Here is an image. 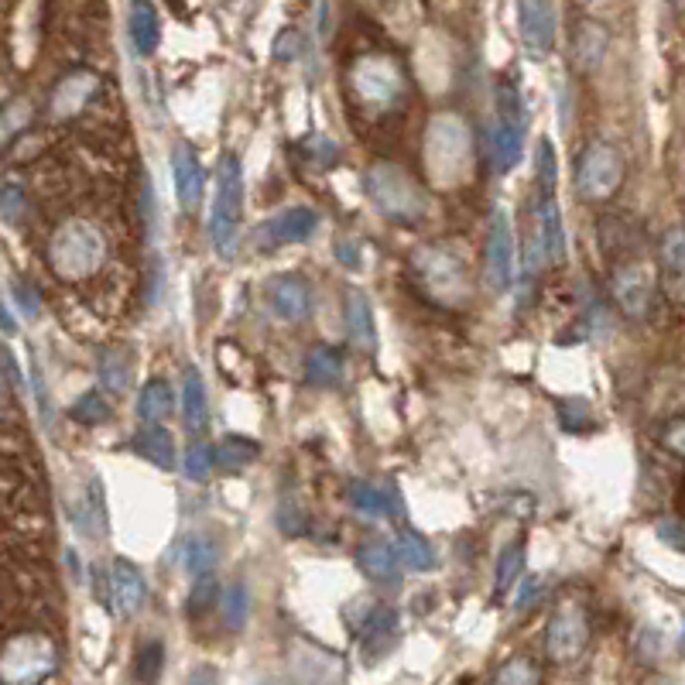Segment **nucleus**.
<instances>
[{
    "label": "nucleus",
    "mask_w": 685,
    "mask_h": 685,
    "mask_svg": "<svg viewBox=\"0 0 685 685\" xmlns=\"http://www.w3.org/2000/svg\"><path fill=\"white\" fill-rule=\"evenodd\" d=\"M470 161H473V137L470 127L452 117V113H439L425 131V176L433 179L436 189H452L470 179Z\"/></svg>",
    "instance_id": "f257e3e1"
},
{
    "label": "nucleus",
    "mask_w": 685,
    "mask_h": 685,
    "mask_svg": "<svg viewBox=\"0 0 685 685\" xmlns=\"http://www.w3.org/2000/svg\"><path fill=\"white\" fill-rule=\"evenodd\" d=\"M412 271H415L418 289L436 305L463 308L473 299V278H470L467 265L442 244L418 247L412 254Z\"/></svg>",
    "instance_id": "f03ea898"
},
{
    "label": "nucleus",
    "mask_w": 685,
    "mask_h": 685,
    "mask_svg": "<svg viewBox=\"0 0 685 685\" xmlns=\"http://www.w3.org/2000/svg\"><path fill=\"white\" fill-rule=\"evenodd\" d=\"M363 189L388 220L394 223H422L428 213V195L418 182L394 161H374L363 171Z\"/></svg>",
    "instance_id": "7ed1b4c3"
},
{
    "label": "nucleus",
    "mask_w": 685,
    "mask_h": 685,
    "mask_svg": "<svg viewBox=\"0 0 685 685\" xmlns=\"http://www.w3.org/2000/svg\"><path fill=\"white\" fill-rule=\"evenodd\" d=\"M240 226H244V168H240V158L231 151L220 158L213 210H210V237L220 257L237 254Z\"/></svg>",
    "instance_id": "20e7f679"
},
{
    "label": "nucleus",
    "mask_w": 685,
    "mask_h": 685,
    "mask_svg": "<svg viewBox=\"0 0 685 685\" xmlns=\"http://www.w3.org/2000/svg\"><path fill=\"white\" fill-rule=\"evenodd\" d=\"M103 261H106V240L93 223H82V220L63 223L48 244V265L66 281L97 274Z\"/></svg>",
    "instance_id": "39448f33"
},
{
    "label": "nucleus",
    "mask_w": 685,
    "mask_h": 685,
    "mask_svg": "<svg viewBox=\"0 0 685 685\" xmlns=\"http://www.w3.org/2000/svg\"><path fill=\"white\" fill-rule=\"evenodd\" d=\"M525 134H528V121H525L521 93L514 90L510 82H501L497 86V113H494V124L487 131L491 165H494L497 176H510V171L521 165Z\"/></svg>",
    "instance_id": "423d86ee"
},
{
    "label": "nucleus",
    "mask_w": 685,
    "mask_h": 685,
    "mask_svg": "<svg viewBox=\"0 0 685 685\" xmlns=\"http://www.w3.org/2000/svg\"><path fill=\"white\" fill-rule=\"evenodd\" d=\"M350 86L363 106L388 113L391 106L402 103L408 90V76L391 55H363L350 69Z\"/></svg>",
    "instance_id": "0eeeda50"
},
{
    "label": "nucleus",
    "mask_w": 685,
    "mask_h": 685,
    "mask_svg": "<svg viewBox=\"0 0 685 685\" xmlns=\"http://www.w3.org/2000/svg\"><path fill=\"white\" fill-rule=\"evenodd\" d=\"M59 665V651L45 635H14L4 648H0V678L27 685L42 682Z\"/></svg>",
    "instance_id": "6e6552de"
},
{
    "label": "nucleus",
    "mask_w": 685,
    "mask_h": 685,
    "mask_svg": "<svg viewBox=\"0 0 685 685\" xmlns=\"http://www.w3.org/2000/svg\"><path fill=\"white\" fill-rule=\"evenodd\" d=\"M624 176H627L624 155L617 145H610V141H593L576 161V189L583 199H589V203H604V199H610L624 186Z\"/></svg>",
    "instance_id": "1a4fd4ad"
},
{
    "label": "nucleus",
    "mask_w": 685,
    "mask_h": 685,
    "mask_svg": "<svg viewBox=\"0 0 685 685\" xmlns=\"http://www.w3.org/2000/svg\"><path fill=\"white\" fill-rule=\"evenodd\" d=\"M593 624L589 614L580 599H562L555 607L549 631H546V654L552 665H573L583 659V651L589 648Z\"/></svg>",
    "instance_id": "9d476101"
},
{
    "label": "nucleus",
    "mask_w": 685,
    "mask_h": 685,
    "mask_svg": "<svg viewBox=\"0 0 685 685\" xmlns=\"http://www.w3.org/2000/svg\"><path fill=\"white\" fill-rule=\"evenodd\" d=\"M610 295L614 305L624 312L627 319H648L651 302H654V271L644 261H627L614 268L610 278Z\"/></svg>",
    "instance_id": "9b49d317"
},
{
    "label": "nucleus",
    "mask_w": 685,
    "mask_h": 685,
    "mask_svg": "<svg viewBox=\"0 0 685 685\" xmlns=\"http://www.w3.org/2000/svg\"><path fill=\"white\" fill-rule=\"evenodd\" d=\"M319 231V213L308 206H289L274 213L271 220H265L257 226V247L261 250H278V247H292V244H308Z\"/></svg>",
    "instance_id": "f8f14e48"
},
{
    "label": "nucleus",
    "mask_w": 685,
    "mask_h": 685,
    "mask_svg": "<svg viewBox=\"0 0 685 685\" xmlns=\"http://www.w3.org/2000/svg\"><path fill=\"white\" fill-rule=\"evenodd\" d=\"M559 14L552 0H518V35L528 52V59L541 63L555 48Z\"/></svg>",
    "instance_id": "ddd939ff"
},
{
    "label": "nucleus",
    "mask_w": 685,
    "mask_h": 685,
    "mask_svg": "<svg viewBox=\"0 0 685 685\" xmlns=\"http://www.w3.org/2000/svg\"><path fill=\"white\" fill-rule=\"evenodd\" d=\"M483 274L494 292H507L514 284V226L507 210H494L487 231V254H483Z\"/></svg>",
    "instance_id": "4468645a"
},
{
    "label": "nucleus",
    "mask_w": 685,
    "mask_h": 685,
    "mask_svg": "<svg viewBox=\"0 0 685 685\" xmlns=\"http://www.w3.org/2000/svg\"><path fill=\"white\" fill-rule=\"evenodd\" d=\"M171 179H176V192H179V206L186 213H195L199 203H203V192H206V168H203V158L192 145L179 141L176 148H171Z\"/></svg>",
    "instance_id": "2eb2a0df"
},
{
    "label": "nucleus",
    "mask_w": 685,
    "mask_h": 685,
    "mask_svg": "<svg viewBox=\"0 0 685 685\" xmlns=\"http://www.w3.org/2000/svg\"><path fill=\"white\" fill-rule=\"evenodd\" d=\"M659 281L672 305H685V223L669 226L659 244Z\"/></svg>",
    "instance_id": "dca6fc26"
},
{
    "label": "nucleus",
    "mask_w": 685,
    "mask_h": 685,
    "mask_svg": "<svg viewBox=\"0 0 685 685\" xmlns=\"http://www.w3.org/2000/svg\"><path fill=\"white\" fill-rule=\"evenodd\" d=\"M100 93V76L90 72V69H76L69 76L59 79L52 93V117L55 121H72L79 113L90 106Z\"/></svg>",
    "instance_id": "f3484780"
},
{
    "label": "nucleus",
    "mask_w": 685,
    "mask_h": 685,
    "mask_svg": "<svg viewBox=\"0 0 685 685\" xmlns=\"http://www.w3.org/2000/svg\"><path fill=\"white\" fill-rule=\"evenodd\" d=\"M268 305L274 319L302 323L312 312V284L302 274H281L268 284Z\"/></svg>",
    "instance_id": "a211bd4d"
},
{
    "label": "nucleus",
    "mask_w": 685,
    "mask_h": 685,
    "mask_svg": "<svg viewBox=\"0 0 685 685\" xmlns=\"http://www.w3.org/2000/svg\"><path fill=\"white\" fill-rule=\"evenodd\" d=\"M110 604L121 617H134L148 604V583L141 576V569L127 559H117L110 565Z\"/></svg>",
    "instance_id": "6ab92c4d"
},
{
    "label": "nucleus",
    "mask_w": 685,
    "mask_h": 685,
    "mask_svg": "<svg viewBox=\"0 0 685 685\" xmlns=\"http://www.w3.org/2000/svg\"><path fill=\"white\" fill-rule=\"evenodd\" d=\"M127 35L137 55H155L161 45V21L151 0H134L131 4V18H127Z\"/></svg>",
    "instance_id": "aec40b11"
},
{
    "label": "nucleus",
    "mask_w": 685,
    "mask_h": 685,
    "mask_svg": "<svg viewBox=\"0 0 685 685\" xmlns=\"http://www.w3.org/2000/svg\"><path fill=\"white\" fill-rule=\"evenodd\" d=\"M538 240L546 247L549 265L565 261V226H562V210L555 195L538 199Z\"/></svg>",
    "instance_id": "412c9836"
},
{
    "label": "nucleus",
    "mask_w": 685,
    "mask_h": 685,
    "mask_svg": "<svg viewBox=\"0 0 685 685\" xmlns=\"http://www.w3.org/2000/svg\"><path fill=\"white\" fill-rule=\"evenodd\" d=\"M347 333L350 343L360 353H374L378 350V323H374V308L363 292L347 295Z\"/></svg>",
    "instance_id": "4be33fe9"
},
{
    "label": "nucleus",
    "mask_w": 685,
    "mask_h": 685,
    "mask_svg": "<svg viewBox=\"0 0 685 685\" xmlns=\"http://www.w3.org/2000/svg\"><path fill=\"white\" fill-rule=\"evenodd\" d=\"M357 559H360V569L374 583H384V586L402 583V559H397L394 546H388V541H367Z\"/></svg>",
    "instance_id": "5701e85b"
},
{
    "label": "nucleus",
    "mask_w": 685,
    "mask_h": 685,
    "mask_svg": "<svg viewBox=\"0 0 685 685\" xmlns=\"http://www.w3.org/2000/svg\"><path fill=\"white\" fill-rule=\"evenodd\" d=\"M610 48V35L604 24L596 21H580L576 32H573V59L583 72H593L599 63H604V55Z\"/></svg>",
    "instance_id": "b1692460"
},
{
    "label": "nucleus",
    "mask_w": 685,
    "mask_h": 685,
    "mask_svg": "<svg viewBox=\"0 0 685 685\" xmlns=\"http://www.w3.org/2000/svg\"><path fill=\"white\" fill-rule=\"evenodd\" d=\"M182 418L189 433H203L210 425V397L206 381L195 367H186V384H182Z\"/></svg>",
    "instance_id": "393cba45"
},
{
    "label": "nucleus",
    "mask_w": 685,
    "mask_h": 685,
    "mask_svg": "<svg viewBox=\"0 0 685 685\" xmlns=\"http://www.w3.org/2000/svg\"><path fill=\"white\" fill-rule=\"evenodd\" d=\"M134 449L145 456L148 463H155L158 470H171L176 467V439H171L161 425H145L134 436Z\"/></svg>",
    "instance_id": "a878e982"
},
{
    "label": "nucleus",
    "mask_w": 685,
    "mask_h": 685,
    "mask_svg": "<svg viewBox=\"0 0 685 685\" xmlns=\"http://www.w3.org/2000/svg\"><path fill=\"white\" fill-rule=\"evenodd\" d=\"M72 525L86 538H103L106 535V507H103L97 483L72 504Z\"/></svg>",
    "instance_id": "bb28decb"
},
{
    "label": "nucleus",
    "mask_w": 685,
    "mask_h": 685,
    "mask_svg": "<svg viewBox=\"0 0 685 685\" xmlns=\"http://www.w3.org/2000/svg\"><path fill=\"white\" fill-rule=\"evenodd\" d=\"M171 408H176V397H171L168 381L155 378V381H148L145 388H141V394H137V418L145 425H161L171 415Z\"/></svg>",
    "instance_id": "cd10ccee"
},
{
    "label": "nucleus",
    "mask_w": 685,
    "mask_h": 685,
    "mask_svg": "<svg viewBox=\"0 0 685 685\" xmlns=\"http://www.w3.org/2000/svg\"><path fill=\"white\" fill-rule=\"evenodd\" d=\"M216 559H220V552H216V541L213 538H206V535H189V538H182L179 562H182V569H186L192 580L203 576V573H213Z\"/></svg>",
    "instance_id": "c85d7f7f"
},
{
    "label": "nucleus",
    "mask_w": 685,
    "mask_h": 685,
    "mask_svg": "<svg viewBox=\"0 0 685 685\" xmlns=\"http://www.w3.org/2000/svg\"><path fill=\"white\" fill-rule=\"evenodd\" d=\"M97 378L103 384L106 394H127L131 384H134V367H131V357H124L121 350H103L100 353V363H97Z\"/></svg>",
    "instance_id": "c756f323"
},
{
    "label": "nucleus",
    "mask_w": 685,
    "mask_h": 685,
    "mask_svg": "<svg viewBox=\"0 0 685 685\" xmlns=\"http://www.w3.org/2000/svg\"><path fill=\"white\" fill-rule=\"evenodd\" d=\"M305 381L312 388H336L343 381V353L333 347H316L305 360Z\"/></svg>",
    "instance_id": "7c9ffc66"
},
{
    "label": "nucleus",
    "mask_w": 685,
    "mask_h": 685,
    "mask_svg": "<svg viewBox=\"0 0 685 685\" xmlns=\"http://www.w3.org/2000/svg\"><path fill=\"white\" fill-rule=\"evenodd\" d=\"M35 121V106L24 97H11L4 106H0V148H8L11 141H18Z\"/></svg>",
    "instance_id": "2f4dec72"
},
{
    "label": "nucleus",
    "mask_w": 685,
    "mask_h": 685,
    "mask_svg": "<svg viewBox=\"0 0 685 685\" xmlns=\"http://www.w3.org/2000/svg\"><path fill=\"white\" fill-rule=\"evenodd\" d=\"M394 552H397V559H402V565L418 569V573L436 569V549L428 546V538H422L418 531H402V535H397Z\"/></svg>",
    "instance_id": "473e14b6"
},
{
    "label": "nucleus",
    "mask_w": 685,
    "mask_h": 685,
    "mask_svg": "<svg viewBox=\"0 0 685 685\" xmlns=\"http://www.w3.org/2000/svg\"><path fill=\"white\" fill-rule=\"evenodd\" d=\"M350 504H353V510L367 514V518H384V514L394 510V497L388 491H381L378 483H367V480L350 483Z\"/></svg>",
    "instance_id": "72a5a7b5"
},
{
    "label": "nucleus",
    "mask_w": 685,
    "mask_h": 685,
    "mask_svg": "<svg viewBox=\"0 0 685 685\" xmlns=\"http://www.w3.org/2000/svg\"><path fill=\"white\" fill-rule=\"evenodd\" d=\"M394 631H397V614L388 610V607H374V610L367 614L363 627H360V641H363V648L384 651L391 644Z\"/></svg>",
    "instance_id": "f704fd0d"
},
{
    "label": "nucleus",
    "mask_w": 685,
    "mask_h": 685,
    "mask_svg": "<svg viewBox=\"0 0 685 685\" xmlns=\"http://www.w3.org/2000/svg\"><path fill=\"white\" fill-rule=\"evenodd\" d=\"M525 576V546L521 541H510L507 549H501L497 555V569H494V593L504 596L514 583Z\"/></svg>",
    "instance_id": "c9c22d12"
},
{
    "label": "nucleus",
    "mask_w": 685,
    "mask_h": 685,
    "mask_svg": "<svg viewBox=\"0 0 685 685\" xmlns=\"http://www.w3.org/2000/svg\"><path fill=\"white\" fill-rule=\"evenodd\" d=\"M257 452H261V446H257L254 439H247V436H226V439L220 442L216 467L237 473V470H244V467H250V463L257 460Z\"/></svg>",
    "instance_id": "e433bc0d"
},
{
    "label": "nucleus",
    "mask_w": 685,
    "mask_h": 685,
    "mask_svg": "<svg viewBox=\"0 0 685 685\" xmlns=\"http://www.w3.org/2000/svg\"><path fill=\"white\" fill-rule=\"evenodd\" d=\"M213 467H216V449H213L210 442H203V439H195V442L186 449V460H182L186 480H192V483H206L210 473H213Z\"/></svg>",
    "instance_id": "4c0bfd02"
},
{
    "label": "nucleus",
    "mask_w": 685,
    "mask_h": 685,
    "mask_svg": "<svg viewBox=\"0 0 685 685\" xmlns=\"http://www.w3.org/2000/svg\"><path fill=\"white\" fill-rule=\"evenodd\" d=\"M223 604V620L231 631H240V627L247 624V614H250V589L244 583H231L226 586V593L220 596Z\"/></svg>",
    "instance_id": "58836bf2"
},
{
    "label": "nucleus",
    "mask_w": 685,
    "mask_h": 685,
    "mask_svg": "<svg viewBox=\"0 0 685 685\" xmlns=\"http://www.w3.org/2000/svg\"><path fill=\"white\" fill-rule=\"evenodd\" d=\"M538 168H535V176H538V195H555V179H559V155H555V145L549 137H541L538 141Z\"/></svg>",
    "instance_id": "ea45409f"
},
{
    "label": "nucleus",
    "mask_w": 685,
    "mask_h": 685,
    "mask_svg": "<svg viewBox=\"0 0 685 685\" xmlns=\"http://www.w3.org/2000/svg\"><path fill=\"white\" fill-rule=\"evenodd\" d=\"M69 415L82 425H103V422H110V405L103 402V394L86 391L82 397H76V405L69 408Z\"/></svg>",
    "instance_id": "a19ab883"
},
{
    "label": "nucleus",
    "mask_w": 685,
    "mask_h": 685,
    "mask_svg": "<svg viewBox=\"0 0 685 685\" xmlns=\"http://www.w3.org/2000/svg\"><path fill=\"white\" fill-rule=\"evenodd\" d=\"M220 599V583H216V576L213 573H203V576H195V586H192V593H189V614L195 617V614H206L213 604Z\"/></svg>",
    "instance_id": "79ce46f5"
},
{
    "label": "nucleus",
    "mask_w": 685,
    "mask_h": 685,
    "mask_svg": "<svg viewBox=\"0 0 685 685\" xmlns=\"http://www.w3.org/2000/svg\"><path fill=\"white\" fill-rule=\"evenodd\" d=\"M27 213V199L21 192V186H0V220L18 226Z\"/></svg>",
    "instance_id": "37998d69"
},
{
    "label": "nucleus",
    "mask_w": 685,
    "mask_h": 685,
    "mask_svg": "<svg viewBox=\"0 0 685 685\" xmlns=\"http://www.w3.org/2000/svg\"><path fill=\"white\" fill-rule=\"evenodd\" d=\"M161 662H165V648H161V641H148L145 648H141V654H137V678L155 682V678L161 675Z\"/></svg>",
    "instance_id": "c03bdc74"
},
{
    "label": "nucleus",
    "mask_w": 685,
    "mask_h": 685,
    "mask_svg": "<svg viewBox=\"0 0 685 685\" xmlns=\"http://www.w3.org/2000/svg\"><path fill=\"white\" fill-rule=\"evenodd\" d=\"M538 678H541V672L528 659H514L497 672V682H504V685H531Z\"/></svg>",
    "instance_id": "a18cd8bd"
},
{
    "label": "nucleus",
    "mask_w": 685,
    "mask_h": 685,
    "mask_svg": "<svg viewBox=\"0 0 685 685\" xmlns=\"http://www.w3.org/2000/svg\"><path fill=\"white\" fill-rule=\"evenodd\" d=\"M659 538L665 541L669 549H675V552H685V525H682V521H675V518H665V521H659Z\"/></svg>",
    "instance_id": "49530a36"
},
{
    "label": "nucleus",
    "mask_w": 685,
    "mask_h": 685,
    "mask_svg": "<svg viewBox=\"0 0 685 685\" xmlns=\"http://www.w3.org/2000/svg\"><path fill=\"white\" fill-rule=\"evenodd\" d=\"M662 442H665V449H672L675 456H685V415H678V418H672V422L665 425Z\"/></svg>",
    "instance_id": "de8ad7c7"
},
{
    "label": "nucleus",
    "mask_w": 685,
    "mask_h": 685,
    "mask_svg": "<svg viewBox=\"0 0 685 685\" xmlns=\"http://www.w3.org/2000/svg\"><path fill=\"white\" fill-rule=\"evenodd\" d=\"M541 593H546V583H541L538 576H528L525 586H521V593H518V604H514V610L525 614V610L538 607V596H541Z\"/></svg>",
    "instance_id": "09e8293b"
},
{
    "label": "nucleus",
    "mask_w": 685,
    "mask_h": 685,
    "mask_svg": "<svg viewBox=\"0 0 685 685\" xmlns=\"http://www.w3.org/2000/svg\"><path fill=\"white\" fill-rule=\"evenodd\" d=\"M32 391H35V402H38V415L48 425L52 422V402H48V388H45V378H42L38 363H32Z\"/></svg>",
    "instance_id": "8fccbe9b"
},
{
    "label": "nucleus",
    "mask_w": 685,
    "mask_h": 685,
    "mask_svg": "<svg viewBox=\"0 0 685 685\" xmlns=\"http://www.w3.org/2000/svg\"><path fill=\"white\" fill-rule=\"evenodd\" d=\"M14 295H18V305H21V312H24V316H38V312H42V305H38V292L35 289H27V284L24 281H14Z\"/></svg>",
    "instance_id": "3c124183"
},
{
    "label": "nucleus",
    "mask_w": 685,
    "mask_h": 685,
    "mask_svg": "<svg viewBox=\"0 0 685 685\" xmlns=\"http://www.w3.org/2000/svg\"><path fill=\"white\" fill-rule=\"evenodd\" d=\"M299 48H302V38H299V32H281V38H278V45H274V55L281 63H292L295 55H299Z\"/></svg>",
    "instance_id": "603ef678"
},
{
    "label": "nucleus",
    "mask_w": 685,
    "mask_h": 685,
    "mask_svg": "<svg viewBox=\"0 0 685 685\" xmlns=\"http://www.w3.org/2000/svg\"><path fill=\"white\" fill-rule=\"evenodd\" d=\"M0 333H4V336H14L18 333V323H14V316H11V308H8L4 299H0Z\"/></svg>",
    "instance_id": "864d4df0"
},
{
    "label": "nucleus",
    "mask_w": 685,
    "mask_h": 685,
    "mask_svg": "<svg viewBox=\"0 0 685 685\" xmlns=\"http://www.w3.org/2000/svg\"><path fill=\"white\" fill-rule=\"evenodd\" d=\"M336 257L343 265H360V257H357V250L350 244H336Z\"/></svg>",
    "instance_id": "5fc2aeb1"
},
{
    "label": "nucleus",
    "mask_w": 685,
    "mask_h": 685,
    "mask_svg": "<svg viewBox=\"0 0 685 685\" xmlns=\"http://www.w3.org/2000/svg\"><path fill=\"white\" fill-rule=\"evenodd\" d=\"M0 402H8V381H4V374H0Z\"/></svg>",
    "instance_id": "6e6d98bb"
},
{
    "label": "nucleus",
    "mask_w": 685,
    "mask_h": 685,
    "mask_svg": "<svg viewBox=\"0 0 685 685\" xmlns=\"http://www.w3.org/2000/svg\"><path fill=\"white\" fill-rule=\"evenodd\" d=\"M678 648L685 651V627H682V638H678Z\"/></svg>",
    "instance_id": "4d7b16f0"
},
{
    "label": "nucleus",
    "mask_w": 685,
    "mask_h": 685,
    "mask_svg": "<svg viewBox=\"0 0 685 685\" xmlns=\"http://www.w3.org/2000/svg\"><path fill=\"white\" fill-rule=\"evenodd\" d=\"M669 4H672V8H682V4H685V0H669Z\"/></svg>",
    "instance_id": "13d9d810"
},
{
    "label": "nucleus",
    "mask_w": 685,
    "mask_h": 685,
    "mask_svg": "<svg viewBox=\"0 0 685 685\" xmlns=\"http://www.w3.org/2000/svg\"><path fill=\"white\" fill-rule=\"evenodd\" d=\"M576 4H593V0H576Z\"/></svg>",
    "instance_id": "bf43d9fd"
}]
</instances>
